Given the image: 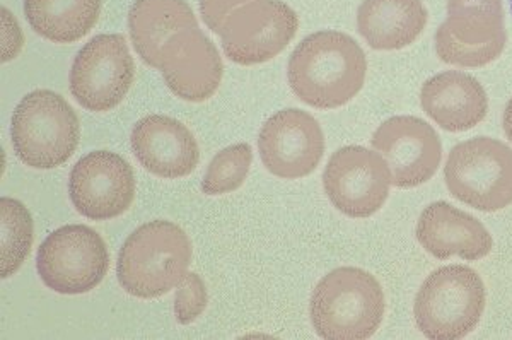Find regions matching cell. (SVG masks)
Wrapping results in <instances>:
<instances>
[{"instance_id": "1", "label": "cell", "mask_w": 512, "mask_h": 340, "mask_svg": "<svg viewBox=\"0 0 512 340\" xmlns=\"http://www.w3.org/2000/svg\"><path fill=\"white\" fill-rule=\"evenodd\" d=\"M366 53L354 38L320 31L299 43L289 60V84L299 100L335 110L355 98L366 81Z\"/></svg>"}, {"instance_id": "2", "label": "cell", "mask_w": 512, "mask_h": 340, "mask_svg": "<svg viewBox=\"0 0 512 340\" xmlns=\"http://www.w3.org/2000/svg\"><path fill=\"white\" fill-rule=\"evenodd\" d=\"M384 311L386 301L378 279L357 267L326 274L309 305L316 334L326 340L371 339L381 327Z\"/></svg>"}, {"instance_id": "3", "label": "cell", "mask_w": 512, "mask_h": 340, "mask_svg": "<svg viewBox=\"0 0 512 340\" xmlns=\"http://www.w3.org/2000/svg\"><path fill=\"white\" fill-rule=\"evenodd\" d=\"M192 243L169 221H152L135 229L118 255V281L135 298L154 299L176 288L187 276Z\"/></svg>"}, {"instance_id": "4", "label": "cell", "mask_w": 512, "mask_h": 340, "mask_svg": "<svg viewBox=\"0 0 512 340\" xmlns=\"http://www.w3.org/2000/svg\"><path fill=\"white\" fill-rule=\"evenodd\" d=\"M79 118L60 94L38 89L26 94L12 113L14 151L24 165L52 170L64 165L79 146Z\"/></svg>"}, {"instance_id": "5", "label": "cell", "mask_w": 512, "mask_h": 340, "mask_svg": "<svg viewBox=\"0 0 512 340\" xmlns=\"http://www.w3.org/2000/svg\"><path fill=\"white\" fill-rule=\"evenodd\" d=\"M487 293L477 270L446 265L425 279L415 296L414 315L424 337L432 340L465 339L485 311Z\"/></svg>"}, {"instance_id": "6", "label": "cell", "mask_w": 512, "mask_h": 340, "mask_svg": "<svg viewBox=\"0 0 512 340\" xmlns=\"http://www.w3.org/2000/svg\"><path fill=\"white\" fill-rule=\"evenodd\" d=\"M449 194L477 211L495 212L512 204V149L492 137L454 146L444 166Z\"/></svg>"}, {"instance_id": "7", "label": "cell", "mask_w": 512, "mask_h": 340, "mask_svg": "<svg viewBox=\"0 0 512 340\" xmlns=\"http://www.w3.org/2000/svg\"><path fill=\"white\" fill-rule=\"evenodd\" d=\"M506 42L502 0H448V18L436 33L444 64L480 69L501 57Z\"/></svg>"}, {"instance_id": "8", "label": "cell", "mask_w": 512, "mask_h": 340, "mask_svg": "<svg viewBox=\"0 0 512 340\" xmlns=\"http://www.w3.org/2000/svg\"><path fill=\"white\" fill-rule=\"evenodd\" d=\"M36 264L47 288L60 294H82L98 288L105 279L110 255L94 229L70 224L41 243Z\"/></svg>"}, {"instance_id": "9", "label": "cell", "mask_w": 512, "mask_h": 340, "mask_svg": "<svg viewBox=\"0 0 512 340\" xmlns=\"http://www.w3.org/2000/svg\"><path fill=\"white\" fill-rule=\"evenodd\" d=\"M299 19L280 0H251L234 9L222 23V47L227 59L256 65L277 57L292 42Z\"/></svg>"}, {"instance_id": "10", "label": "cell", "mask_w": 512, "mask_h": 340, "mask_svg": "<svg viewBox=\"0 0 512 340\" xmlns=\"http://www.w3.org/2000/svg\"><path fill=\"white\" fill-rule=\"evenodd\" d=\"M134 59L122 35L94 36L70 69V93L91 112H110L134 83Z\"/></svg>"}, {"instance_id": "11", "label": "cell", "mask_w": 512, "mask_h": 340, "mask_svg": "<svg viewBox=\"0 0 512 340\" xmlns=\"http://www.w3.org/2000/svg\"><path fill=\"white\" fill-rule=\"evenodd\" d=\"M393 185L390 166L378 151L349 146L338 149L326 165L323 187L345 216L366 219L384 206Z\"/></svg>"}, {"instance_id": "12", "label": "cell", "mask_w": 512, "mask_h": 340, "mask_svg": "<svg viewBox=\"0 0 512 340\" xmlns=\"http://www.w3.org/2000/svg\"><path fill=\"white\" fill-rule=\"evenodd\" d=\"M388 163L396 188H415L436 175L443 159V144L431 124L417 117H393L379 125L371 139Z\"/></svg>"}, {"instance_id": "13", "label": "cell", "mask_w": 512, "mask_h": 340, "mask_svg": "<svg viewBox=\"0 0 512 340\" xmlns=\"http://www.w3.org/2000/svg\"><path fill=\"white\" fill-rule=\"evenodd\" d=\"M69 192L77 211L88 219L122 216L134 202V170L117 153L94 151L70 171Z\"/></svg>"}, {"instance_id": "14", "label": "cell", "mask_w": 512, "mask_h": 340, "mask_svg": "<svg viewBox=\"0 0 512 340\" xmlns=\"http://www.w3.org/2000/svg\"><path fill=\"white\" fill-rule=\"evenodd\" d=\"M263 165L272 175L297 180L311 175L325 154L320 124L303 110H282L268 118L258 137Z\"/></svg>"}, {"instance_id": "15", "label": "cell", "mask_w": 512, "mask_h": 340, "mask_svg": "<svg viewBox=\"0 0 512 340\" xmlns=\"http://www.w3.org/2000/svg\"><path fill=\"white\" fill-rule=\"evenodd\" d=\"M158 69L171 93L192 103L214 96L224 74L216 45L198 28L178 31L164 43Z\"/></svg>"}, {"instance_id": "16", "label": "cell", "mask_w": 512, "mask_h": 340, "mask_svg": "<svg viewBox=\"0 0 512 340\" xmlns=\"http://www.w3.org/2000/svg\"><path fill=\"white\" fill-rule=\"evenodd\" d=\"M132 151L159 178H183L197 168L200 151L192 132L175 118L149 115L132 130Z\"/></svg>"}, {"instance_id": "17", "label": "cell", "mask_w": 512, "mask_h": 340, "mask_svg": "<svg viewBox=\"0 0 512 340\" xmlns=\"http://www.w3.org/2000/svg\"><path fill=\"white\" fill-rule=\"evenodd\" d=\"M415 235L425 252L439 260L460 257L475 262L487 257L494 247L492 236L477 217L443 200L425 207Z\"/></svg>"}, {"instance_id": "18", "label": "cell", "mask_w": 512, "mask_h": 340, "mask_svg": "<svg viewBox=\"0 0 512 340\" xmlns=\"http://www.w3.org/2000/svg\"><path fill=\"white\" fill-rule=\"evenodd\" d=\"M420 105L431 120L448 132H466L482 124L489 113V96L477 77L446 71L425 81Z\"/></svg>"}, {"instance_id": "19", "label": "cell", "mask_w": 512, "mask_h": 340, "mask_svg": "<svg viewBox=\"0 0 512 340\" xmlns=\"http://www.w3.org/2000/svg\"><path fill=\"white\" fill-rule=\"evenodd\" d=\"M429 12L422 0H364L357 30L374 50H402L417 42Z\"/></svg>"}, {"instance_id": "20", "label": "cell", "mask_w": 512, "mask_h": 340, "mask_svg": "<svg viewBox=\"0 0 512 340\" xmlns=\"http://www.w3.org/2000/svg\"><path fill=\"white\" fill-rule=\"evenodd\" d=\"M135 52L158 69L159 52L178 31L198 28L192 7L185 0H135L128 14Z\"/></svg>"}, {"instance_id": "21", "label": "cell", "mask_w": 512, "mask_h": 340, "mask_svg": "<svg viewBox=\"0 0 512 340\" xmlns=\"http://www.w3.org/2000/svg\"><path fill=\"white\" fill-rule=\"evenodd\" d=\"M101 0H24V14L38 35L55 43H74L93 30Z\"/></svg>"}, {"instance_id": "22", "label": "cell", "mask_w": 512, "mask_h": 340, "mask_svg": "<svg viewBox=\"0 0 512 340\" xmlns=\"http://www.w3.org/2000/svg\"><path fill=\"white\" fill-rule=\"evenodd\" d=\"M33 217L14 199L0 200V276L18 272L33 247Z\"/></svg>"}, {"instance_id": "23", "label": "cell", "mask_w": 512, "mask_h": 340, "mask_svg": "<svg viewBox=\"0 0 512 340\" xmlns=\"http://www.w3.org/2000/svg\"><path fill=\"white\" fill-rule=\"evenodd\" d=\"M253 161V151L248 144L226 147L212 159L202 182L207 195L229 194L245 183Z\"/></svg>"}, {"instance_id": "24", "label": "cell", "mask_w": 512, "mask_h": 340, "mask_svg": "<svg viewBox=\"0 0 512 340\" xmlns=\"http://www.w3.org/2000/svg\"><path fill=\"white\" fill-rule=\"evenodd\" d=\"M207 301L209 296H207L204 281L197 274L188 272L187 276L183 277V281L176 286V320L183 325L195 322L204 313Z\"/></svg>"}, {"instance_id": "25", "label": "cell", "mask_w": 512, "mask_h": 340, "mask_svg": "<svg viewBox=\"0 0 512 340\" xmlns=\"http://www.w3.org/2000/svg\"><path fill=\"white\" fill-rule=\"evenodd\" d=\"M251 0H200V14L210 30L219 35L227 16Z\"/></svg>"}, {"instance_id": "26", "label": "cell", "mask_w": 512, "mask_h": 340, "mask_svg": "<svg viewBox=\"0 0 512 340\" xmlns=\"http://www.w3.org/2000/svg\"><path fill=\"white\" fill-rule=\"evenodd\" d=\"M23 48V33L11 12L2 9V62L12 60Z\"/></svg>"}, {"instance_id": "27", "label": "cell", "mask_w": 512, "mask_h": 340, "mask_svg": "<svg viewBox=\"0 0 512 340\" xmlns=\"http://www.w3.org/2000/svg\"><path fill=\"white\" fill-rule=\"evenodd\" d=\"M502 125H504V132H506L507 139L512 142V98L509 100V103H507L506 110H504Z\"/></svg>"}, {"instance_id": "28", "label": "cell", "mask_w": 512, "mask_h": 340, "mask_svg": "<svg viewBox=\"0 0 512 340\" xmlns=\"http://www.w3.org/2000/svg\"><path fill=\"white\" fill-rule=\"evenodd\" d=\"M511 9H512V0H511Z\"/></svg>"}]
</instances>
